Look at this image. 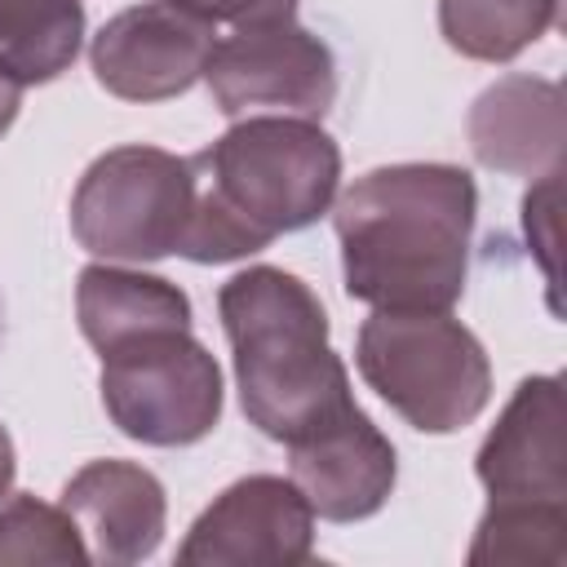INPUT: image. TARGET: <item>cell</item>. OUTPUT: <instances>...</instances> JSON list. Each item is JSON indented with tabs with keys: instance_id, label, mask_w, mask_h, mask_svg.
I'll use <instances>...</instances> for the list:
<instances>
[{
	"instance_id": "obj_1",
	"label": "cell",
	"mask_w": 567,
	"mask_h": 567,
	"mask_svg": "<svg viewBox=\"0 0 567 567\" xmlns=\"http://www.w3.org/2000/svg\"><path fill=\"white\" fill-rule=\"evenodd\" d=\"M478 186L456 164H385L332 208L346 292L372 310H452L470 275Z\"/></svg>"
},
{
	"instance_id": "obj_2",
	"label": "cell",
	"mask_w": 567,
	"mask_h": 567,
	"mask_svg": "<svg viewBox=\"0 0 567 567\" xmlns=\"http://www.w3.org/2000/svg\"><path fill=\"white\" fill-rule=\"evenodd\" d=\"M195 208L177 257L217 266L319 221L341 182L337 142L306 115H248L190 155Z\"/></svg>"
},
{
	"instance_id": "obj_3",
	"label": "cell",
	"mask_w": 567,
	"mask_h": 567,
	"mask_svg": "<svg viewBox=\"0 0 567 567\" xmlns=\"http://www.w3.org/2000/svg\"><path fill=\"white\" fill-rule=\"evenodd\" d=\"M244 416L275 443H301L354 408L350 372L328 346L319 297L279 266H248L217 292Z\"/></svg>"
},
{
	"instance_id": "obj_4",
	"label": "cell",
	"mask_w": 567,
	"mask_h": 567,
	"mask_svg": "<svg viewBox=\"0 0 567 567\" xmlns=\"http://www.w3.org/2000/svg\"><path fill=\"white\" fill-rule=\"evenodd\" d=\"M354 363L363 381L425 434L465 430L492 399L487 354L447 310H372L359 328Z\"/></svg>"
},
{
	"instance_id": "obj_5",
	"label": "cell",
	"mask_w": 567,
	"mask_h": 567,
	"mask_svg": "<svg viewBox=\"0 0 567 567\" xmlns=\"http://www.w3.org/2000/svg\"><path fill=\"white\" fill-rule=\"evenodd\" d=\"M195 208L190 155L115 146L97 155L71 195V235L106 261H159L182 248Z\"/></svg>"
},
{
	"instance_id": "obj_6",
	"label": "cell",
	"mask_w": 567,
	"mask_h": 567,
	"mask_svg": "<svg viewBox=\"0 0 567 567\" xmlns=\"http://www.w3.org/2000/svg\"><path fill=\"white\" fill-rule=\"evenodd\" d=\"M102 354V408L120 434L151 447H186L217 430L221 372L190 328H146Z\"/></svg>"
},
{
	"instance_id": "obj_7",
	"label": "cell",
	"mask_w": 567,
	"mask_h": 567,
	"mask_svg": "<svg viewBox=\"0 0 567 567\" xmlns=\"http://www.w3.org/2000/svg\"><path fill=\"white\" fill-rule=\"evenodd\" d=\"M204 80L221 115L270 106L284 115L319 120L337 97V58L319 35L284 18L239 27L235 35L217 40Z\"/></svg>"
},
{
	"instance_id": "obj_8",
	"label": "cell",
	"mask_w": 567,
	"mask_h": 567,
	"mask_svg": "<svg viewBox=\"0 0 567 567\" xmlns=\"http://www.w3.org/2000/svg\"><path fill=\"white\" fill-rule=\"evenodd\" d=\"M217 44V27L173 0L120 9L89 44L97 84L124 102H164L186 93Z\"/></svg>"
},
{
	"instance_id": "obj_9",
	"label": "cell",
	"mask_w": 567,
	"mask_h": 567,
	"mask_svg": "<svg viewBox=\"0 0 567 567\" xmlns=\"http://www.w3.org/2000/svg\"><path fill=\"white\" fill-rule=\"evenodd\" d=\"M315 545V509L292 478L252 474L230 483L186 532L182 567H292L306 563Z\"/></svg>"
},
{
	"instance_id": "obj_10",
	"label": "cell",
	"mask_w": 567,
	"mask_h": 567,
	"mask_svg": "<svg viewBox=\"0 0 567 567\" xmlns=\"http://www.w3.org/2000/svg\"><path fill=\"white\" fill-rule=\"evenodd\" d=\"M394 447L354 403L346 416L323 430L288 443V478L306 496V505L328 523L372 518L394 492Z\"/></svg>"
},
{
	"instance_id": "obj_11",
	"label": "cell",
	"mask_w": 567,
	"mask_h": 567,
	"mask_svg": "<svg viewBox=\"0 0 567 567\" xmlns=\"http://www.w3.org/2000/svg\"><path fill=\"white\" fill-rule=\"evenodd\" d=\"M478 483L492 501H567L563 385L527 377L478 447Z\"/></svg>"
},
{
	"instance_id": "obj_12",
	"label": "cell",
	"mask_w": 567,
	"mask_h": 567,
	"mask_svg": "<svg viewBox=\"0 0 567 567\" xmlns=\"http://www.w3.org/2000/svg\"><path fill=\"white\" fill-rule=\"evenodd\" d=\"M62 509L75 518L89 563H142L164 540V487L133 461H89L62 487Z\"/></svg>"
},
{
	"instance_id": "obj_13",
	"label": "cell",
	"mask_w": 567,
	"mask_h": 567,
	"mask_svg": "<svg viewBox=\"0 0 567 567\" xmlns=\"http://www.w3.org/2000/svg\"><path fill=\"white\" fill-rule=\"evenodd\" d=\"M470 146L478 164L509 177H545L563 168V89L536 75H505L478 93L470 111Z\"/></svg>"
},
{
	"instance_id": "obj_14",
	"label": "cell",
	"mask_w": 567,
	"mask_h": 567,
	"mask_svg": "<svg viewBox=\"0 0 567 567\" xmlns=\"http://www.w3.org/2000/svg\"><path fill=\"white\" fill-rule=\"evenodd\" d=\"M75 315L93 350L146 328H190V301L177 284L124 266H84L75 284Z\"/></svg>"
},
{
	"instance_id": "obj_15",
	"label": "cell",
	"mask_w": 567,
	"mask_h": 567,
	"mask_svg": "<svg viewBox=\"0 0 567 567\" xmlns=\"http://www.w3.org/2000/svg\"><path fill=\"white\" fill-rule=\"evenodd\" d=\"M84 40L80 0H0V75L13 84L58 80Z\"/></svg>"
},
{
	"instance_id": "obj_16",
	"label": "cell",
	"mask_w": 567,
	"mask_h": 567,
	"mask_svg": "<svg viewBox=\"0 0 567 567\" xmlns=\"http://www.w3.org/2000/svg\"><path fill=\"white\" fill-rule=\"evenodd\" d=\"M558 18V0H439L443 40L474 62H509Z\"/></svg>"
},
{
	"instance_id": "obj_17",
	"label": "cell",
	"mask_w": 567,
	"mask_h": 567,
	"mask_svg": "<svg viewBox=\"0 0 567 567\" xmlns=\"http://www.w3.org/2000/svg\"><path fill=\"white\" fill-rule=\"evenodd\" d=\"M470 563L483 567H563L567 563V501H492L478 518Z\"/></svg>"
},
{
	"instance_id": "obj_18",
	"label": "cell",
	"mask_w": 567,
	"mask_h": 567,
	"mask_svg": "<svg viewBox=\"0 0 567 567\" xmlns=\"http://www.w3.org/2000/svg\"><path fill=\"white\" fill-rule=\"evenodd\" d=\"M4 563H89V549L62 505L13 496L0 505V567Z\"/></svg>"
},
{
	"instance_id": "obj_19",
	"label": "cell",
	"mask_w": 567,
	"mask_h": 567,
	"mask_svg": "<svg viewBox=\"0 0 567 567\" xmlns=\"http://www.w3.org/2000/svg\"><path fill=\"white\" fill-rule=\"evenodd\" d=\"M204 22H235V27H261V22H284L297 13V0H173Z\"/></svg>"
},
{
	"instance_id": "obj_20",
	"label": "cell",
	"mask_w": 567,
	"mask_h": 567,
	"mask_svg": "<svg viewBox=\"0 0 567 567\" xmlns=\"http://www.w3.org/2000/svg\"><path fill=\"white\" fill-rule=\"evenodd\" d=\"M18 106H22V84H13L9 75H0V137L18 120Z\"/></svg>"
},
{
	"instance_id": "obj_21",
	"label": "cell",
	"mask_w": 567,
	"mask_h": 567,
	"mask_svg": "<svg viewBox=\"0 0 567 567\" xmlns=\"http://www.w3.org/2000/svg\"><path fill=\"white\" fill-rule=\"evenodd\" d=\"M13 470H18L13 439H9V430L0 425V496H9V487H13Z\"/></svg>"
}]
</instances>
